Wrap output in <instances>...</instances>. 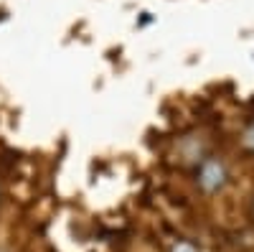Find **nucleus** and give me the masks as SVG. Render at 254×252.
I'll return each mask as SVG.
<instances>
[{
  "label": "nucleus",
  "mask_w": 254,
  "mask_h": 252,
  "mask_svg": "<svg viewBox=\"0 0 254 252\" xmlns=\"http://www.w3.org/2000/svg\"><path fill=\"white\" fill-rule=\"evenodd\" d=\"M171 252H198V250H196V245H193V242L181 240V242H176V245H173V250H171Z\"/></svg>",
  "instance_id": "f03ea898"
},
{
  "label": "nucleus",
  "mask_w": 254,
  "mask_h": 252,
  "mask_svg": "<svg viewBox=\"0 0 254 252\" xmlns=\"http://www.w3.org/2000/svg\"><path fill=\"white\" fill-rule=\"evenodd\" d=\"M198 183L206 188V191H214L224 183V168L216 163V161H206L201 166V176H198Z\"/></svg>",
  "instance_id": "f257e3e1"
}]
</instances>
